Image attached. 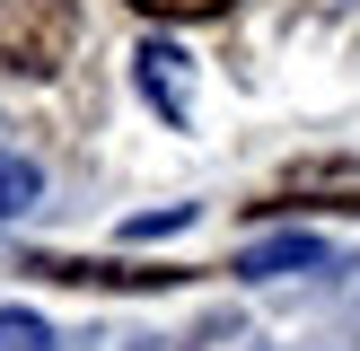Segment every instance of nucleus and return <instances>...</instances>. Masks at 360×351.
<instances>
[{"label": "nucleus", "instance_id": "5", "mask_svg": "<svg viewBox=\"0 0 360 351\" xmlns=\"http://www.w3.org/2000/svg\"><path fill=\"white\" fill-rule=\"evenodd\" d=\"M35 193H44V167H35V158H18V150H0V220H18Z\"/></svg>", "mask_w": 360, "mask_h": 351}, {"label": "nucleus", "instance_id": "6", "mask_svg": "<svg viewBox=\"0 0 360 351\" xmlns=\"http://www.w3.org/2000/svg\"><path fill=\"white\" fill-rule=\"evenodd\" d=\"M0 351H53V325L35 307H0Z\"/></svg>", "mask_w": 360, "mask_h": 351}, {"label": "nucleus", "instance_id": "1", "mask_svg": "<svg viewBox=\"0 0 360 351\" xmlns=\"http://www.w3.org/2000/svg\"><path fill=\"white\" fill-rule=\"evenodd\" d=\"M70 53H79V0H9L0 9V70L62 79Z\"/></svg>", "mask_w": 360, "mask_h": 351}, {"label": "nucleus", "instance_id": "8", "mask_svg": "<svg viewBox=\"0 0 360 351\" xmlns=\"http://www.w3.org/2000/svg\"><path fill=\"white\" fill-rule=\"evenodd\" d=\"M193 220V202H176V211H150V220H132V237H167V228H185Z\"/></svg>", "mask_w": 360, "mask_h": 351}, {"label": "nucleus", "instance_id": "4", "mask_svg": "<svg viewBox=\"0 0 360 351\" xmlns=\"http://www.w3.org/2000/svg\"><path fill=\"white\" fill-rule=\"evenodd\" d=\"M316 263H326V237L290 228V237H264V246H246V255H238V272H246V281H273V272H316Z\"/></svg>", "mask_w": 360, "mask_h": 351}, {"label": "nucleus", "instance_id": "7", "mask_svg": "<svg viewBox=\"0 0 360 351\" xmlns=\"http://www.w3.org/2000/svg\"><path fill=\"white\" fill-rule=\"evenodd\" d=\"M123 9L158 18V27H193V18H229V0H123Z\"/></svg>", "mask_w": 360, "mask_h": 351}, {"label": "nucleus", "instance_id": "2", "mask_svg": "<svg viewBox=\"0 0 360 351\" xmlns=\"http://www.w3.org/2000/svg\"><path fill=\"white\" fill-rule=\"evenodd\" d=\"M35 281H70V290H176L193 281L185 263H88V255H27Z\"/></svg>", "mask_w": 360, "mask_h": 351}, {"label": "nucleus", "instance_id": "3", "mask_svg": "<svg viewBox=\"0 0 360 351\" xmlns=\"http://www.w3.org/2000/svg\"><path fill=\"white\" fill-rule=\"evenodd\" d=\"M132 70H141V97H150V105H158L167 123H185V53L150 35V44L132 53Z\"/></svg>", "mask_w": 360, "mask_h": 351}]
</instances>
